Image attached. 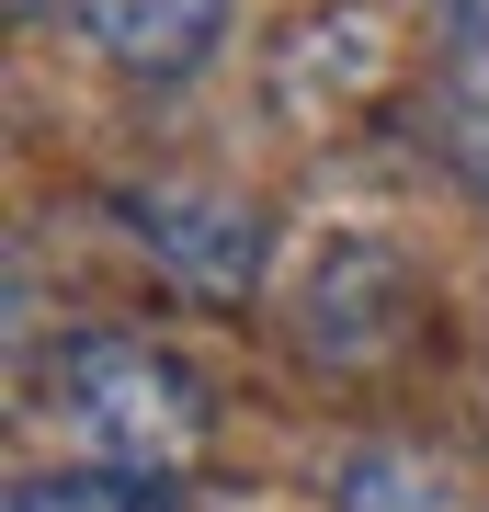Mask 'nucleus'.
Returning <instances> with one entry per match:
<instances>
[{"label": "nucleus", "instance_id": "nucleus-7", "mask_svg": "<svg viewBox=\"0 0 489 512\" xmlns=\"http://www.w3.org/2000/svg\"><path fill=\"white\" fill-rule=\"evenodd\" d=\"M444 160L489 194V0L455 12V46H444Z\"/></svg>", "mask_w": 489, "mask_h": 512}, {"label": "nucleus", "instance_id": "nucleus-8", "mask_svg": "<svg viewBox=\"0 0 489 512\" xmlns=\"http://www.w3.org/2000/svg\"><path fill=\"white\" fill-rule=\"evenodd\" d=\"M12 512H182V490L126 467H69V478H12Z\"/></svg>", "mask_w": 489, "mask_h": 512}, {"label": "nucleus", "instance_id": "nucleus-2", "mask_svg": "<svg viewBox=\"0 0 489 512\" xmlns=\"http://www.w3.org/2000/svg\"><path fill=\"white\" fill-rule=\"evenodd\" d=\"M410 319H421V285H410V262L387 251V239H330L308 296H296V342H308V365H330V376L387 365V353L410 342Z\"/></svg>", "mask_w": 489, "mask_h": 512}, {"label": "nucleus", "instance_id": "nucleus-10", "mask_svg": "<svg viewBox=\"0 0 489 512\" xmlns=\"http://www.w3.org/2000/svg\"><path fill=\"white\" fill-rule=\"evenodd\" d=\"M444 12H478V0H444Z\"/></svg>", "mask_w": 489, "mask_h": 512}, {"label": "nucleus", "instance_id": "nucleus-4", "mask_svg": "<svg viewBox=\"0 0 489 512\" xmlns=\"http://www.w3.org/2000/svg\"><path fill=\"white\" fill-rule=\"evenodd\" d=\"M273 92L285 114H308V126H342L387 92V12H364V0H330L308 12L285 46H273Z\"/></svg>", "mask_w": 489, "mask_h": 512}, {"label": "nucleus", "instance_id": "nucleus-1", "mask_svg": "<svg viewBox=\"0 0 489 512\" xmlns=\"http://www.w3.org/2000/svg\"><path fill=\"white\" fill-rule=\"evenodd\" d=\"M57 399H69L91 467H126V478H182L217 444L205 376L182 353H160L148 330H69L57 342Z\"/></svg>", "mask_w": 489, "mask_h": 512}, {"label": "nucleus", "instance_id": "nucleus-5", "mask_svg": "<svg viewBox=\"0 0 489 512\" xmlns=\"http://www.w3.org/2000/svg\"><path fill=\"white\" fill-rule=\"evenodd\" d=\"M80 12V35L114 57V69H137V80H182V69H205L228 35V0H69Z\"/></svg>", "mask_w": 489, "mask_h": 512}, {"label": "nucleus", "instance_id": "nucleus-3", "mask_svg": "<svg viewBox=\"0 0 489 512\" xmlns=\"http://www.w3.org/2000/svg\"><path fill=\"white\" fill-rule=\"evenodd\" d=\"M114 217L137 228V251L160 262V274H182L194 296H251L262 285V217L239 194H182V183H126L114 194Z\"/></svg>", "mask_w": 489, "mask_h": 512}, {"label": "nucleus", "instance_id": "nucleus-9", "mask_svg": "<svg viewBox=\"0 0 489 512\" xmlns=\"http://www.w3.org/2000/svg\"><path fill=\"white\" fill-rule=\"evenodd\" d=\"M12 12H23V23H46V0H12Z\"/></svg>", "mask_w": 489, "mask_h": 512}, {"label": "nucleus", "instance_id": "nucleus-6", "mask_svg": "<svg viewBox=\"0 0 489 512\" xmlns=\"http://www.w3.org/2000/svg\"><path fill=\"white\" fill-rule=\"evenodd\" d=\"M342 512H478V490L421 444H364L342 467Z\"/></svg>", "mask_w": 489, "mask_h": 512}]
</instances>
